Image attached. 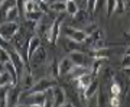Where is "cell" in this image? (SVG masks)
Here are the masks:
<instances>
[{"instance_id": "9a60e30c", "label": "cell", "mask_w": 130, "mask_h": 107, "mask_svg": "<svg viewBox=\"0 0 130 107\" xmlns=\"http://www.w3.org/2000/svg\"><path fill=\"white\" fill-rule=\"evenodd\" d=\"M103 35H104V33H103L101 29H97L95 32H93L91 35H88V36L85 38V41H84L83 43H84V45H90V47H91V45H93V43H95L97 41H101Z\"/></svg>"}, {"instance_id": "1f68e13d", "label": "cell", "mask_w": 130, "mask_h": 107, "mask_svg": "<svg viewBox=\"0 0 130 107\" xmlns=\"http://www.w3.org/2000/svg\"><path fill=\"white\" fill-rule=\"evenodd\" d=\"M108 103H110V106L111 107H120V104H121L119 96H111V98L108 100Z\"/></svg>"}, {"instance_id": "8fae6325", "label": "cell", "mask_w": 130, "mask_h": 107, "mask_svg": "<svg viewBox=\"0 0 130 107\" xmlns=\"http://www.w3.org/2000/svg\"><path fill=\"white\" fill-rule=\"evenodd\" d=\"M72 68H74V62L71 61L70 56H65L64 59H61V62H59V75L61 77L70 75Z\"/></svg>"}, {"instance_id": "ab89813d", "label": "cell", "mask_w": 130, "mask_h": 107, "mask_svg": "<svg viewBox=\"0 0 130 107\" xmlns=\"http://www.w3.org/2000/svg\"><path fill=\"white\" fill-rule=\"evenodd\" d=\"M62 107H75V106H74V104H70V103H65Z\"/></svg>"}, {"instance_id": "74e56055", "label": "cell", "mask_w": 130, "mask_h": 107, "mask_svg": "<svg viewBox=\"0 0 130 107\" xmlns=\"http://www.w3.org/2000/svg\"><path fill=\"white\" fill-rule=\"evenodd\" d=\"M123 71H124V74L127 75V77H130V67L129 68H123Z\"/></svg>"}, {"instance_id": "5bb4252c", "label": "cell", "mask_w": 130, "mask_h": 107, "mask_svg": "<svg viewBox=\"0 0 130 107\" xmlns=\"http://www.w3.org/2000/svg\"><path fill=\"white\" fill-rule=\"evenodd\" d=\"M5 71L10 75V78H12V85L16 87V84H18V81H19V72H18V70L14 68V65L12 62L5 64Z\"/></svg>"}, {"instance_id": "ba28073f", "label": "cell", "mask_w": 130, "mask_h": 107, "mask_svg": "<svg viewBox=\"0 0 130 107\" xmlns=\"http://www.w3.org/2000/svg\"><path fill=\"white\" fill-rule=\"evenodd\" d=\"M46 61V51L43 47H39L36 51L33 52V55L29 58V64L35 68V67L43 65V62Z\"/></svg>"}, {"instance_id": "d590c367", "label": "cell", "mask_w": 130, "mask_h": 107, "mask_svg": "<svg viewBox=\"0 0 130 107\" xmlns=\"http://www.w3.org/2000/svg\"><path fill=\"white\" fill-rule=\"evenodd\" d=\"M121 65H123V68H129L130 67V56L124 55L123 56V61H121Z\"/></svg>"}, {"instance_id": "5b68a950", "label": "cell", "mask_w": 130, "mask_h": 107, "mask_svg": "<svg viewBox=\"0 0 130 107\" xmlns=\"http://www.w3.org/2000/svg\"><path fill=\"white\" fill-rule=\"evenodd\" d=\"M64 36L65 38H70V39H72V41H75V42L83 43V42L85 41L87 35H85V32H84L83 29L67 26V28H64Z\"/></svg>"}, {"instance_id": "d6986e66", "label": "cell", "mask_w": 130, "mask_h": 107, "mask_svg": "<svg viewBox=\"0 0 130 107\" xmlns=\"http://www.w3.org/2000/svg\"><path fill=\"white\" fill-rule=\"evenodd\" d=\"M106 62V59L104 58H93V64H91V67H90V70H91V74L93 75H97L98 72H100V70H101L103 64Z\"/></svg>"}, {"instance_id": "3957f363", "label": "cell", "mask_w": 130, "mask_h": 107, "mask_svg": "<svg viewBox=\"0 0 130 107\" xmlns=\"http://www.w3.org/2000/svg\"><path fill=\"white\" fill-rule=\"evenodd\" d=\"M26 96V101L20 103L25 106H43L46 101V93H23Z\"/></svg>"}, {"instance_id": "30bf717a", "label": "cell", "mask_w": 130, "mask_h": 107, "mask_svg": "<svg viewBox=\"0 0 130 107\" xmlns=\"http://www.w3.org/2000/svg\"><path fill=\"white\" fill-rule=\"evenodd\" d=\"M20 96H22V91L13 85L7 94V107H16L18 104H20Z\"/></svg>"}, {"instance_id": "d6a6232c", "label": "cell", "mask_w": 130, "mask_h": 107, "mask_svg": "<svg viewBox=\"0 0 130 107\" xmlns=\"http://www.w3.org/2000/svg\"><path fill=\"white\" fill-rule=\"evenodd\" d=\"M16 7L19 9L20 16H22V14H25V0H16Z\"/></svg>"}, {"instance_id": "ffe728a7", "label": "cell", "mask_w": 130, "mask_h": 107, "mask_svg": "<svg viewBox=\"0 0 130 107\" xmlns=\"http://www.w3.org/2000/svg\"><path fill=\"white\" fill-rule=\"evenodd\" d=\"M49 9H51L52 12H55V13H64V12H67V3L62 2V0H58V2L51 3Z\"/></svg>"}, {"instance_id": "8992f818", "label": "cell", "mask_w": 130, "mask_h": 107, "mask_svg": "<svg viewBox=\"0 0 130 107\" xmlns=\"http://www.w3.org/2000/svg\"><path fill=\"white\" fill-rule=\"evenodd\" d=\"M59 36H61V18H56L54 20V23H52L51 29L48 30L46 39L51 42L52 45H55L58 42V39H59Z\"/></svg>"}, {"instance_id": "b9f144b4", "label": "cell", "mask_w": 130, "mask_h": 107, "mask_svg": "<svg viewBox=\"0 0 130 107\" xmlns=\"http://www.w3.org/2000/svg\"><path fill=\"white\" fill-rule=\"evenodd\" d=\"M126 7H130V0H126Z\"/></svg>"}, {"instance_id": "2e32d148", "label": "cell", "mask_w": 130, "mask_h": 107, "mask_svg": "<svg viewBox=\"0 0 130 107\" xmlns=\"http://www.w3.org/2000/svg\"><path fill=\"white\" fill-rule=\"evenodd\" d=\"M98 90H100V83H98L97 80H94L93 83H91L88 87L85 88V91H84V96H85V98L88 100V98L94 97V96L98 93Z\"/></svg>"}, {"instance_id": "f1b7e54d", "label": "cell", "mask_w": 130, "mask_h": 107, "mask_svg": "<svg viewBox=\"0 0 130 107\" xmlns=\"http://www.w3.org/2000/svg\"><path fill=\"white\" fill-rule=\"evenodd\" d=\"M85 6H87V10H88L90 13H95L97 0H87V2H85Z\"/></svg>"}, {"instance_id": "bcb514c9", "label": "cell", "mask_w": 130, "mask_h": 107, "mask_svg": "<svg viewBox=\"0 0 130 107\" xmlns=\"http://www.w3.org/2000/svg\"><path fill=\"white\" fill-rule=\"evenodd\" d=\"M2 2H3V0H0V3H2Z\"/></svg>"}, {"instance_id": "52a82bcc", "label": "cell", "mask_w": 130, "mask_h": 107, "mask_svg": "<svg viewBox=\"0 0 130 107\" xmlns=\"http://www.w3.org/2000/svg\"><path fill=\"white\" fill-rule=\"evenodd\" d=\"M51 96H52V100H54L55 107H62L67 103V93L59 85H56V87H54L51 90Z\"/></svg>"}, {"instance_id": "7bdbcfd3", "label": "cell", "mask_w": 130, "mask_h": 107, "mask_svg": "<svg viewBox=\"0 0 130 107\" xmlns=\"http://www.w3.org/2000/svg\"><path fill=\"white\" fill-rule=\"evenodd\" d=\"M16 107H28V106H25V104H18Z\"/></svg>"}, {"instance_id": "8d00e7d4", "label": "cell", "mask_w": 130, "mask_h": 107, "mask_svg": "<svg viewBox=\"0 0 130 107\" xmlns=\"http://www.w3.org/2000/svg\"><path fill=\"white\" fill-rule=\"evenodd\" d=\"M106 75H108V78H113V75H114V72H113L111 68H106Z\"/></svg>"}, {"instance_id": "277c9868", "label": "cell", "mask_w": 130, "mask_h": 107, "mask_svg": "<svg viewBox=\"0 0 130 107\" xmlns=\"http://www.w3.org/2000/svg\"><path fill=\"white\" fill-rule=\"evenodd\" d=\"M9 54H10V62L14 65V68L18 70L19 75L25 71V58L20 55V52L18 49H14L13 47L9 48Z\"/></svg>"}, {"instance_id": "4dcf8cb0", "label": "cell", "mask_w": 130, "mask_h": 107, "mask_svg": "<svg viewBox=\"0 0 130 107\" xmlns=\"http://www.w3.org/2000/svg\"><path fill=\"white\" fill-rule=\"evenodd\" d=\"M97 29H98V28H97V25L91 23V25H88V26H84V28H83V30H84V32H85V35L88 36V35H91V33H93V32H95Z\"/></svg>"}, {"instance_id": "83f0119b", "label": "cell", "mask_w": 130, "mask_h": 107, "mask_svg": "<svg viewBox=\"0 0 130 107\" xmlns=\"http://www.w3.org/2000/svg\"><path fill=\"white\" fill-rule=\"evenodd\" d=\"M87 18H88V14H87V10H81V9H79V10H78V13L74 16V20H75V22H84V20H85Z\"/></svg>"}, {"instance_id": "7c38bea8", "label": "cell", "mask_w": 130, "mask_h": 107, "mask_svg": "<svg viewBox=\"0 0 130 107\" xmlns=\"http://www.w3.org/2000/svg\"><path fill=\"white\" fill-rule=\"evenodd\" d=\"M62 47H64V49L68 52V54H71V52H79V51H83L81 43H79V42L72 41V39H70V38H64V41H62Z\"/></svg>"}, {"instance_id": "7402d4cb", "label": "cell", "mask_w": 130, "mask_h": 107, "mask_svg": "<svg viewBox=\"0 0 130 107\" xmlns=\"http://www.w3.org/2000/svg\"><path fill=\"white\" fill-rule=\"evenodd\" d=\"M65 3H67V13L74 18L75 14L78 13V10H79L77 2H75V0H68V2H65Z\"/></svg>"}, {"instance_id": "60d3db41", "label": "cell", "mask_w": 130, "mask_h": 107, "mask_svg": "<svg viewBox=\"0 0 130 107\" xmlns=\"http://www.w3.org/2000/svg\"><path fill=\"white\" fill-rule=\"evenodd\" d=\"M2 72H5V65L0 64V74H2Z\"/></svg>"}, {"instance_id": "cb8c5ba5", "label": "cell", "mask_w": 130, "mask_h": 107, "mask_svg": "<svg viewBox=\"0 0 130 107\" xmlns=\"http://www.w3.org/2000/svg\"><path fill=\"white\" fill-rule=\"evenodd\" d=\"M7 62H10L9 49L0 47V64H2V65H5V64H7Z\"/></svg>"}, {"instance_id": "484cf974", "label": "cell", "mask_w": 130, "mask_h": 107, "mask_svg": "<svg viewBox=\"0 0 130 107\" xmlns=\"http://www.w3.org/2000/svg\"><path fill=\"white\" fill-rule=\"evenodd\" d=\"M106 3H107V16H111L116 12L117 0H106Z\"/></svg>"}, {"instance_id": "4fadbf2b", "label": "cell", "mask_w": 130, "mask_h": 107, "mask_svg": "<svg viewBox=\"0 0 130 107\" xmlns=\"http://www.w3.org/2000/svg\"><path fill=\"white\" fill-rule=\"evenodd\" d=\"M39 47H41V38L38 36V35H33V36L29 38V41H28V61Z\"/></svg>"}, {"instance_id": "4316f807", "label": "cell", "mask_w": 130, "mask_h": 107, "mask_svg": "<svg viewBox=\"0 0 130 107\" xmlns=\"http://www.w3.org/2000/svg\"><path fill=\"white\" fill-rule=\"evenodd\" d=\"M12 84V78H10V75L7 72H2L0 74V87H3V85H9Z\"/></svg>"}, {"instance_id": "d4e9b609", "label": "cell", "mask_w": 130, "mask_h": 107, "mask_svg": "<svg viewBox=\"0 0 130 107\" xmlns=\"http://www.w3.org/2000/svg\"><path fill=\"white\" fill-rule=\"evenodd\" d=\"M51 77L52 78L59 77V62L56 59H52V62H51Z\"/></svg>"}, {"instance_id": "ac0fdd59", "label": "cell", "mask_w": 130, "mask_h": 107, "mask_svg": "<svg viewBox=\"0 0 130 107\" xmlns=\"http://www.w3.org/2000/svg\"><path fill=\"white\" fill-rule=\"evenodd\" d=\"M25 16H26V19H28V20L38 23V22H39V20L45 16V13H43L42 10H33V12H26V13H25Z\"/></svg>"}, {"instance_id": "f6af8a7d", "label": "cell", "mask_w": 130, "mask_h": 107, "mask_svg": "<svg viewBox=\"0 0 130 107\" xmlns=\"http://www.w3.org/2000/svg\"><path fill=\"white\" fill-rule=\"evenodd\" d=\"M62 2H68V0H62Z\"/></svg>"}, {"instance_id": "7a4b0ae2", "label": "cell", "mask_w": 130, "mask_h": 107, "mask_svg": "<svg viewBox=\"0 0 130 107\" xmlns=\"http://www.w3.org/2000/svg\"><path fill=\"white\" fill-rule=\"evenodd\" d=\"M20 30V26H19L18 22H3L0 25V35L5 38L7 42H10L14 38V35Z\"/></svg>"}, {"instance_id": "f35d334b", "label": "cell", "mask_w": 130, "mask_h": 107, "mask_svg": "<svg viewBox=\"0 0 130 107\" xmlns=\"http://www.w3.org/2000/svg\"><path fill=\"white\" fill-rule=\"evenodd\" d=\"M124 55H127V56H130V45L127 48H126V51H124Z\"/></svg>"}, {"instance_id": "6da1fadb", "label": "cell", "mask_w": 130, "mask_h": 107, "mask_svg": "<svg viewBox=\"0 0 130 107\" xmlns=\"http://www.w3.org/2000/svg\"><path fill=\"white\" fill-rule=\"evenodd\" d=\"M56 85H58V83L55 78H41L26 91L28 93H48L49 90H52Z\"/></svg>"}, {"instance_id": "603a6c76", "label": "cell", "mask_w": 130, "mask_h": 107, "mask_svg": "<svg viewBox=\"0 0 130 107\" xmlns=\"http://www.w3.org/2000/svg\"><path fill=\"white\" fill-rule=\"evenodd\" d=\"M121 90H123V87H121V83L119 80L113 81L111 85H110V94H111V96H119V97H120Z\"/></svg>"}, {"instance_id": "44dd1931", "label": "cell", "mask_w": 130, "mask_h": 107, "mask_svg": "<svg viewBox=\"0 0 130 107\" xmlns=\"http://www.w3.org/2000/svg\"><path fill=\"white\" fill-rule=\"evenodd\" d=\"M5 16H6V19H7V22H16V19H19L20 13H19L18 7H16V6H13V7H10V9L6 12Z\"/></svg>"}, {"instance_id": "e575fe53", "label": "cell", "mask_w": 130, "mask_h": 107, "mask_svg": "<svg viewBox=\"0 0 130 107\" xmlns=\"http://www.w3.org/2000/svg\"><path fill=\"white\" fill-rule=\"evenodd\" d=\"M46 96H48V94H46ZM43 107H55V104H54V100H52V96H48V97H46V101H45Z\"/></svg>"}, {"instance_id": "ee69618b", "label": "cell", "mask_w": 130, "mask_h": 107, "mask_svg": "<svg viewBox=\"0 0 130 107\" xmlns=\"http://www.w3.org/2000/svg\"><path fill=\"white\" fill-rule=\"evenodd\" d=\"M28 107H43V106H28Z\"/></svg>"}, {"instance_id": "9c48e42d", "label": "cell", "mask_w": 130, "mask_h": 107, "mask_svg": "<svg viewBox=\"0 0 130 107\" xmlns=\"http://www.w3.org/2000/svg\"><path fill=\"white\" fill-rule=\"evenodd\" d=\"M93 81H94V75L91 74V72H87V74L81 75L79 78H75V85H77V88H78L79 91L84 93L85 88H87Z\"/></svg>"}, {"instance_id": "e0dca14e", "label": "cell", "mask_w": 130, "mask_h": 107, "mask_svg": "<svg viewBox=\"0 0 130 107\" xmlns=\"http://www.w3.org/2000/svg\"><path fill=\"white\" fill-rule=\"evenodd\" d=\"M87 72H91V70L90 68H87V67H81V65H74V68H72V71L70 72V77L71 78H79L81 75L87 74Z\"/></svg>"}, {"instance_id": "f546056e", "label": "cell", "mask_w": 130, "mask_h": 107, "mask_svg": "<svg viewBox=\"0 0 130 107\" xmlns=\"http://www.w3.org/2000/svg\"><path fill=\"white\" fill-rule=\"evenodd\" d=\"M84 107H98V100H97V94L94 96V97L88 98L87 103H85V106Z\"/></svg>"}, {"instance_id": "836d02e7", "label": "cell", "mask_w": 130, "mask_h": 107, "mask_svg": "<svg viewBox=\"0 0 130 107\" xmlns=\"http://www.w3.org/2000/svg\"><path fill=\"white\" fill-rule=\"evenodd\" d=\"M0 47H2V48H6V49H9V48H10V42H7L5 38L2 36V35H0Z\"/></svg>"}]
</instances>
